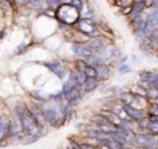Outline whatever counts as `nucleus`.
I'll return each instance as SVG.
<instances>
[{"instance_id": "obj_28", "label": "nucleus", "mask_w": 158, "mask_h": 149, "mask_svg": "<svg viewBox=\"0 0 158 149\" xmlns=\"http://www.w3.org/2000/svg\"><path fill=\"white\" fill-rule=\"evenodd\" d=\"M115 2V6H118V7H125V6H129L133 3V0H114Z\"/></svg>"}, {"instance_id": "obj_29", "label": "nucleus", "mask_w": 158, "mask_h": 149, "mask_svg": "<svg viewBox=\"0 0 158 149\" xmlns=\"http://www.w3.org/2000/svg\"><path fill=\"white\" fill-rule=\"evenodd\" d=\"M28 4V0H14V6L18 8H25Z\"/></svg>"}, {"instance_id": "obj_23", "label": "nucleus", "mask_w": 158, "mask_h": 149, "mask_svg": "<svg viewBox=\"0 0 158 149\" xmlns=\"http://www.w3.org/2000/svg\"><path fill=\"white\" fill-rule=\"evenodd\" d=\"M83 73H85L86 77H96V75H97V69H96L94 66H92V65L87 64L86 68H85V71H83Z\"/></svg>"}, {"instance_id": "obj_25", "label": "nucleus", "mask_w": 158, "mask_h": 149, "mask_svg": "<svg viewBox=\"0 0 158 149\" xmlns=\"http://www.w3.org/2000/svg\"><path fill=\"white\" fill-rule=\"evenodd\" d=\"M72 87H74V86H72V84L69 83L68 80H67V81H64L63 87H61V90H60V91H61V94H63V97H64V98H65V97H67V94H68V92L71 91V88H72Z\"/></svg>"}, {"instance_id": "obj_18", "label": "nucleus", "mask_w": 158, "mask_h": 149, "mask_svg": "<svg viewBox=\"0 0 158 149\" xmlns=\"http://www.w3.org/2000/svg\"><path fill=\"white\" fill-rule=\"evenodd\" d=\"M146 6H144V3L143 2H133L132 3V13H131V15H139V14H143V13H146ZM129 15V17H131Z\"/></svg>"}, {"instance_id": "obj_19", "label": "nucleus", "mask_w": 158, "mask_h": 149, "mask_svg": "<svg viewBox=\"0 0 158 149\" xmlns=\"http://www.w3.org/2000/svg\"><path fill=\"white\" fill-rule=\"evenodd\" d=\"M79 13H81V17H85V18H94V15H96L94 10H93L89 6V3H86V2L83 3V7L79 10Z\"/></svg>"}, {"instance_id": "obj_32", "label": "nucleus", "mask_w": 158, "mask_h": 149, "mask_svg": "<svg viewBox=\"0 0 158 149\" xmlns=\"http://www.w3.org/2000/svg\"><path fill=\"white\" fill-rule=\"evenodd\" d=\"M153 7H158V0H153Z\"/></svg>"}, {"instance_id": "obj_30", "label": "nucleus", "mask_w": 158, "mask_h": 149, "mask_svg": "<svg viewBox=\"0 0 158 149\" xmlns=\"http://www.w3.org/2000/svg\"><path fill=\"white\" fill-rule=\"evenodd\" d=\"M27 51H28V46H27V44H21V46L15 50V54L17 55H21V54H25Z\"/></svg>"}, {"instance_id": "obj_3", "label": "nucleus", "mask_w": 158, "mask_h": 149, "mask_svg": "<svg viewBox=\"0 0 158 149\" xmlns=\"http://www.w3.org/2000/svg\"><path fill=\"white\" fill-rule=\"evenodd\" d=\"M79 18H81L79 10L72 7V6L67 2L60 3L54 10V19H57L64 26H74Z\"/></svg>"}, {"instance_id": "obj_12", "label": "nucleus", "mask_w": 158, "mask_h": 149, "mask_svg": "<svg viewBox=\"0 0 158 149\" xmlns=\"http://www.w3.org/2000/svg\"><path fill=\"white\" fill-rule=\"evenodd\" d=\"M128 19H129V26H131L133 33H137L144 29V24H146V14L144 13L139 14V15H131Z\"/></svg>"}, {"instance_id": "obj_9", "label": "nucleus", "mask_w": 158, "mask_h": 149, "mask_svg": "<svg viewBox=\"0 0 158 149\" xmlns=\"http://www.w3.org/2000/svg\"><path fill=\"white\" fill-rule=\"evenodd\" d=\"M13 117L7 113H0V144L10 138V126Z\"/></svg>"}, {"instance_id": "obj_5", "label": "nucleus", "mask_w": 158, "mask_h": 149, "mask_svg": "<svg viewBox=\"0 0 158 149\" xmlns=\"http://www.w3.org/2000/svg\"><path fill=\"white\" fill-rule=\"evenodd\" d=\"M156 135L150 134L148 131H139L135 133V137L132 138L131 144L135 148H144V149H150V148H156Z\"/></svg>"}, {"instance_id": "obj_13", "label": "nucleus", "mask_w": 158, "mask_h": 149, "mask_svg": "<svg viewBox=\"0 0 158 149\" xmlns=\"http://www.w3.org/2000/svg\"><path fill=\"white\" fill-rule=\"evenodd\" d=\"M71 50L75 55H78V57H81V58H86V57H89V55L93 54V51L86 46V43H78V41H74L72 46H71Z\"/></svg>"}, {"instance_id": "obj_21", "label": "nucleus", "mask_w": 158, "mask_h": 149, "mask_svg": "<svg viewBox=\"0 0 158 149\" xmlns=\"http://www.w3.org/2000/svg\"><path fill=\"white\" fill-rule=\"evenodd\" d=\"M146 98H147V100H157L158 88L156 86H148L147 88H146Z\"/></svg>"}, {"instance_id": "obj_17", "label": "nucleus", "mask_w": 158, "mask_h": 149, "mask_svg": "<svg viewBox=\"0 0 158 149\" xmlns=\"http://www.w3.org/2000/svg\"><path fill=\"white\" fill-rule=\"evenodd\" d=\"M110 76H111V69H110V66L107 65V64H103L101 66H98L97 68V75H96V79H97L98 81H106L110 79Z\"/></svg>"}, {"instance_id": "obj_20", "label": "nucleus", "mask_w": 158, "mask_h": 149, "mask_svg": "<svg viewBox=\"0 0 158 149\" xmlns=\"http://www.w3.org/2000/svg\"><path fill=\"white\" fill-rule=\"evenodd\" d=\"M146 131H148L153 135H158V119H148Z\"/></svg>"}, {"instance_id": "obj_33", "label": "nucleus", "mask_w": 158, "mask_h": 149, "mask_svg": "<svg viewBox=\"0 0 158 149\" xmlns=\"http://www.w3.org/2000/svg\"><path fill=\"white\" fill-rule=\"evenodd\" d=\"M4 2H7V3H10V4L14 6V0H4Z\"/></svg>"}, {"instance_id": "obj_7", "label": "nucleus", "mask_w": 158, "mask_h": 149, "mask_svg": "<svg viewBox=\"0 0 158 149\" xmlns=\"http://www.w3.org/2000/svg\"><path fill=\"white\" fill-rule=\"evenodd\" d=\"M53 75L56 76L60 80H65L67 75H68V68H67L64 64L58 62V61H50V62H44L43 64Z\"/></svg>"}, {"instance_id": "obj_15", "label": "nucleus", "mask_w": 158, "mask_h": 149, "mask_svg": "<svg viewBox=\"0 0 158 149\" xmlns=\"http://www.w3.org/2000/svg\"><path fill=\"white\" fill-rule=\"evenodd\" d=\"M27 8H29L31 11H35V13L42 14L47 7V0H28Z\"/></svg>"}, {"instance_id": "obj_11", "label": "nucleus", "mask_w": 158, "mask_h": 149, "mask_svg": "<svg viewBox=\"0 0 158 149\" xmlns=\"http://www.w3.org/2000/svg\"><path fill=\"white\" fill-rule=\"evenodd\" d=\"M83 95H85V92H83V90H82V87L74 86L64 100H65L72 108H75V106H78L79 104H81V101L83 100Z\"/></svg>"}, {"instance_id": "obj_31", "label": "nucleus", "mask_w": 158, "mask_h": 149, "mask_svg": "<svg viewBox=\"0 0 158 149\" xmlns=\"http://www.w3.org/2000/svg\"><path fill=\"white\" fill-rule=\"evenodd\" d=\"M6 6H13V4H10V3H7V2H4V0H0V14H3L6 11ZM13 7H15V6H13Z\"/></svg>"}, {"instance_id": "obj_22", "label": "nucleus", "mask_w": 158, "mask_h": 149, "mask_svg": "<svg viewBox=\"0 0 158 149\" xmlns=\"http://www.w3.org/2000/svg\"><path fill=\"white\" fill-rule=\"evenodd\" d=\"M86 65H87V62L85 61V58L78 57V58H75V60H74V69H77V71L82 72V73H83V71H85V68H86Z\"/></svg>"}, {"instance_id": "obj_24", "label": "nucleus", "mask_w": 158, "mask_h": 149, "mask_svg": "<svg viewBox=\"0 0 158 149\" xmlns=\"http://www.w3.org/2000/svg\"><path fill=\"white\" fill-rule=\"evenodd\" d=\"M132 71V68L128 65V64H118V66H117V72L119 75H126V73H129V72Z\"/></svg>"}, {"instance_id": "obj_14", "label": "nucleus", "mask_w": 158, "mask_h": 149, "mask_svg": "<svg viewBox=\"0 0 158 149\" xmlns=\"http://www.w3.org/2000/svg\"><path fill=\"white\" fill-rule=\"evenodd\" d=\"M67 77H68V81L72 84V86L81 87L82 84H83L86 76H85V73H82V72L77 71V69H71V71L68 69V75H67Z\"/></svg>"}, {"instance_id": "obj_1", "label": "nucleus", "mask_w": 158, "mask_h": 149, "mask_svg": "<svg viewBox=\"0 0 158 149\" xmlns=\"http://www.w3.org/2000/svg\"><path fill=\"white\" fill-rule=\"evenodd\" d=\"M14 117L19 122L25 137H36V138H40V135L43 134L44 126H42L40 123L35 119V116H33L32 112L29 111L28 105H25V104H18V105H15V108H14Z\"/></svg>"}, {"instance_id": "obj_8", "label": "nucleus", "mask_w": 158, "mask_h": 149, "mask_svg": "<svg viewBox=\"0 0 158 149\" xmlns=\"http://www.w3.org/2000/svg\"><path fill=\"white\" fill-rule=\"evenodd\" d=\"M92 123L94 126H97L101 131H104V133H107V134H111V133H114V131H117V126L112 124V123L110 122L108 119H106L101 113L93 116L92 117Z\"/></svg>"}, {"instance_id": "obj_26", "label": "nucleus", "mask_w": 158, "mask_h": 149, "mask_svg": "<svg viewBox=\"0 0 158 149\" xmlns=\"http://www.w3.org/2000/svg\"><path fill=\"white\" fill-rule=\"evenodd\" d=\"M68 3L72 6V7H75V8H78V10H81V8L83 7L85 0H69Z\"/></svg>"}, {"instance_id": "obj_16", "label": "nucleus", "mask_w": 158, "mask_h": 149, "mask_svg": "<svg viewBox=\"0 0 158 149\" xmlns=\"http://www.w3.org/2000/svg\"><path fill=\"white\" fill-rule=\"evenodd\" d=\"M98 86H100V81H98L96 77H86L81 87H82L85 94H89V92L96 91V90L98 88Z\"/></svg>"}, {"instance_id": "obj_6", "label": "nucleus", "mask_w": 158, "mask_h": 149, "mask_svg": "<svg viewBox=\"0 0 158 149\" xmlns=\"http://www.w3.org/2000/svg\"><path fill=\"white\" fill-rule=\"evenodd\" d=\"M112 44V37L107 35H103V33H98V35L93 36V37H89V40L86 41V46L92 50L93 53L100 51L104 47H108Z\"/></svg>"}, {"instance_id": "obj_4", "label": "nucleus", "mask_w": 158, "mask_h": 149, "mask_svg": "<svg viewBox=\"0 0 158 149\" xmlns=\"http://www.w3.org/2000/svg\"><path fill=\"white\" fill-rule=\"evenodd\" d=\"M72 28L77 30L79 35H83L85 37H87V39L93 37V36L100 33L97 21H96L94 18H85V17H81Z\"/></svg>"}, {"instance_id": "obj_2", "label": "nucleus", "mask_w": 158, "mask_h": 149, "mask_svg": "<svg viewBox=\"0 0 158 149\" xmlns=\"http://www.w3.org/2000/svg\"><path fill=\"white\" fill-rule=\"evenodd\" d=\"M40 106L42 112H43L44 122L50 127H61L65 123L61 102H54V101L47 100L46 102H40Z\"/></svg>"}, {"instance_id": "obj_27", "label": "nucleus", "mask_w": 158, "mask_h": 149, "mask_svg": "<svg viewBox=\"0 0 158 149\" xmlns=\"http://www.w3.org/2000/svg\"><path fill=\"white\" fill-rule=\"evenodd\" d=\"M119 13L122 14V15H125V17H129V15H131V13H132V4L125 6V7H121Z\"/></svg>"}, {"instance_id": "obj_10", "label": "nucleus", "mask_w": 158, "mask_h": 149, "mask_svg": "<svg viewBox=\"0 0 158 149\" xmlns=\"http://www.w3.org/2000/svg\"><path fill=\"white\" fill-rule=\"evenodd\" d=\"M122 109L126 113V116H128L131 120H133V122H139V120L147 117L146 109L136 108V106H133V105H122Z\"/></svg>"}]
</instances>
